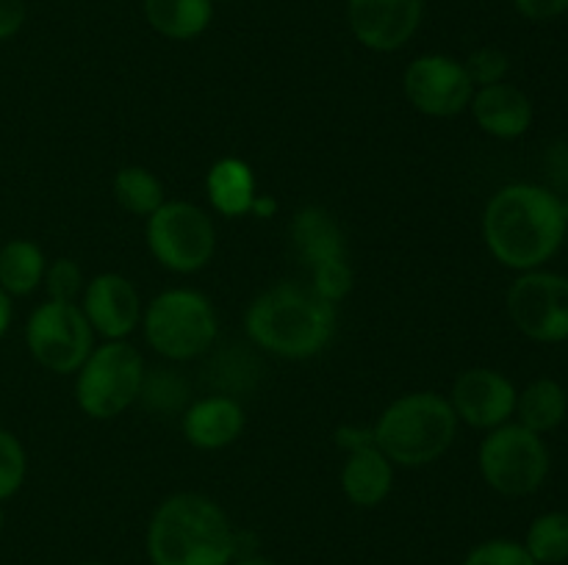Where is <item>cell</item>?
Segmentation results:
<instances>
[{"instance_id": "cell-1", "label": "cell", "mask_w": 568, "mask_h": 565, "mask_svg": "<svg viewBox=\"0 0 568 565\" xmlns=\"http://www.w3.org/2000/svg\"><path fill=\"white\" fill-rule=\"evenodd\" d=\"M480 227L491 258L514 271L544 269L568 233L564 203L538 183H508L494 192Z\"/></svg>"}, {"instance_id": "cell-2", "label": "cell", "mask_w": 568, "mask_h": 565, "mask_svg": "<svg viewBox=\"0 0 568 565\" xmlns=\"http://www.w3.org/2000/svg\"><path fill=\"white\" fill-rule=\"evenodd\" d=\"M236 554L239 532L205 493H172L150 515L148 557L153 565H231Z\"/></svg>"}, {"instance_id": "cell-3", "label": "cell", "mask_w": 568, "mask_h": 565, "mask_svg": "<svg viewBox=\"0 0 568 565\" xmlns=\"http://www.w3.org/2000/svg\"><path fill=\"white\" fill-rule=\"evenodd\" d=\"M336 305L300 282H277L261 291L244 314V332L264 352L286 360H308L325 352L336 336Z\"/></svg>"}, {"instance_id": "cell-4", "label": "cell", "mask_w": 568, "mask_h": 565, "mask_svg": "<svg viewBox=\"0 0 568 565\" xmlns=\"http://www.w3.org/2000/svg\"><path fill=\"white\" fill-rule=\"evenodd\" d=\"M458 415L447 397L436 391H410L394 399L375 427V443L394 465L425 469L436 463L458 435Z\"/></svg>"}, {"instance_id": "cell-5", "label": "cell", "mask_w": 568, "mask_h": 565, "mask_svg": "<svg viewBox=\"0 0 568 565\" xmlns=\"http://www.w3.org/2000/svg\"><path fill=\"white\" fill-rule=\"evenodd\" d=\"M142 330L155 355L172 363H186L214 347L220 321L205 294L194 288H166L144 308Z\"/></svg>"}, {"instance_id": "cell-6", "label": "cell", "mask_w": 568, "mask_h": 565, "mask_svg": "<svg viewBox=\"0 0 568 565\" xmlns=\"http://www.w3.org/2000/svg\"><path fill=\"white\" fill-rule=\"evenodd\" d=\"M477 469L494 493L505 499H525L547 482L552 458L544 435L527 430L519 421H508L486 432L477 449Z\"/></svg>"}, {"instance_id": "cell-7", "label": "cell", "mask_w": 568, "mask_h": 565, "mask_svg": "<svg viewBox=\"0 0 568 565\" xmlns=\"http://www.w3.org/2000/svg\"><path fill=\"white\" fill-rule=\"evenodd\" d=\"M142 352L128 341H103L75 371V402L83 415L109 421L139 402L144 382Z\"/></svg>"}, {"instance_id": "cell-8", "label": "cell", "mask_w": 568, "mask_h": 565, "mask_svg": "<svg viewBox=\"0 0 568 565\" xmlns=\"http://www.w3.org/2000/svg\"><path fill=\"white\" fill-rule=\"evenodd\" d=\"M148 249L159 266L175 275L205 269L216 253L214 219L189 199H166L144 225Z\"/></svg>"}, {"instance_id": "cell-9", "label": "cell", "mask_w": 568, "mask_h": 565, "mask_svg": "<svg viewBox=\"0 0 568 565\" xmlns=\"http://www.w3.org/2000/svg\"><path fill=\"white\" fill-rule=\"evenodd\" d=\"M26 347L42 369L75 374L94 349V330L78 302L44 299L26 321Z\"/></svg>"}, {"instance_id": "cell-10", "label": "cell", "mask_w": 568, "mask_h": 565, "mask_svg": "<svg viewBox=\"0 0 568 565\" xmlns=\"http://www.w3.org/2000/svg\"><path fill=\"white\" fill-rule=\"evenodd\" d=\"M505 308L521 336L536 343L568 341V277L549 269L519 271Z\"/></svg>"}, {"instance_id": "cell-11", "label": "cell", "mask_w": 568, "mask_h": 565, "mask_svg": "<svg viewBox=\"0 0 568 565\" xmlns=\"http://www.w3.org/2000/svg\"><path fill=\"white\" fill-rule=\"evenodd\" d=\"M403 94L419 114L449 120L469 111L475 83L466 75L464 61L444 53H425L405 66Z\"/></svg>"}, {"instance_id": "cell-12", "label": "cell", "mask_w": 568, "mask_h": 565, "mask_svg": "<svg viewBox=\"0 0 568 565\" xmlns=\"http://www.w3.org/2000/svg\"><path fill=\"white\" fill-rule=\"evenodd\" d=\"M516 397H519V388L510 377L497 369L475 366L455 377L447 399L460 424L488 432L514 421Z\"/></svg>"}, {"instance_id": "cell-13", "label": "cell", "mask_w": 568, "mask_h": 565, "mask_svg": "<svg viewBox=\"0 0 568 565\" xmlns=\"http://www.w3.org/2000/svg\"><path fill=\"white\" fill-rule=\"evenodd\" d=\"M425 20V0H347L349 33L372 53L403 50Z\"/></svg>"}, {"instance_id": "cell-14", "label": "cell", "mask_w": 568, "mask_h": 565, "mask_svg": "<svg viewBox=\"0 0 568 565\" xmlns=\"http://www.w3.org/2000/svg\"><path fill=\"white\" fill-rule=\"evenodd\" d=\"M78 305L92 325L94 336L103 341H125L136 327H142V297L120 271H103L87 280Z\"/></svg>"}, {"instance_id": "cell-15", "label": "cell", "mask_w": 568, "mask_h": 565, "mask_svg": "<svg viewBox=\"0 0 568 565\" xmlns=\"http://www.w3.org/2000/svg\"><path fill=\"white\" fill-rule=\"evenodd\" d=\"M469 111L477 127L499 142L521 138L536 120V105H532L530 94L508 81L475 89Z\"/></svg>"}, {"instance_id": "cell-16", "label": "cell", "mask_w": 568, "mask_h": 565, "mask_svg": "<svg viewBox=\"0 0 568 565\" xmlns=\"http://www.w3.org/2000/svg\"><path fill=\"white\" fill-rule=\"evenodd\" d=\"M181 415L183 438L203 452H220L236 443L244 432V408L236 397H227V393L197 399Z\"/></svg>"}, {"instance_id": "cell-17", "label": "cell", "mask_w": 568, "mask_h": 565, "mask_svg": "<svg viewBox=\"0 0 568 565\" xmlns=\"http://www.w3.org/2000/svg\"><path fill=\"white\" fill-rule=\"evenodd\" d=\"M394 469L397 465L377 449V443L347 452V460L342 465V493L355 507L372 510L386 502L394 491Z\"/></svg>"}, {"instance_id": "cell-18", "label": "cell", "mask_w": 568, "mask_h": 565, "mask_svg": "<svg viewBox=\"0 0 568 565\" xmlns=\"http://www.w3.org/2000/svg\"><path fill=\"white\" fill-rule=\"evenodd\" d=\"M288 236H292V247L305 269H314L325 260L347 258V242H344L342 225L320 205L300 208L294 214L292 225H288Z\"/></svg>"}, {"instance_id": "cell-19", "label": "cell", "mask_w": 568, "mask_h": 565, "mask_svg": "<svg viewBox=\"0 0 568 565\" xmlns=\"http://www.w3.org/2000/svg\"><path fill=\"white\" fill-rule=\"evenodd\" d=\"M205 194H209L211 208L220 216H227V219L247 216L258 197L253 166L233 155L220 158L205 175Z\"/></svg>"}, {"instance_id": "cell-20", "label": "cell", "mask_w": 568, "mask_h": 565, "mask_svg": "<svg viewBox=\"0 0 568 565\" xmlns=\"http://www.w3.org/2000/svg\"><path fill=\"white\" fill-rule=\"evenodd\" d=\"M214 0H142L148 25L172 42H192L209 31Z\"/></svg>"}, {"instance_id": "cell-21", "label": "cell", "mask_w": 568, "mask_h": 565, "mask_svg": "<svg viewBox=\"0 0 568 565\" xmlns=\"http://www.w3.org/2000/svg\"><path fill=\"white\" fill-rule=\"evenodd\" d=\"M568 415V393L552 377H538V380L527 382L516 397V413L514 419L527 430L547 435V432L558 430Z\"/></svg>"}, {"instance_id": "cell-22", "label": "cell", "mask_w": 568, "mask_h": 565, "mask_svg": "<svg viewBox=\"0 0 568 565\" xmlns=\"http://www.w3.org/2000/svg\"><path fill=\"white\" fill-rule=\"evenodd\" d=\"M48 258L31 238H11L0 247V288L14 297H28L44 280Z\"/></svg>"}, {"instance_id": "cell-23", "label": "cell", "mask_w": 568, "mask_h": 565, "mask_svg": "<svg viewBox=\"0 0 568 565\" xmlns=\"http://www.w3.org/2000/svg\"><path fill=\"white\" fill-rule=\"evenodd\" d=\"M114 199L122 210H128L131 216H144L161 208L166 203L164 183L159 181L153 170L148 166H122L114 175Z\"/></svg>"}, {"instance_id": "cell-24", "label": "cell", "mask_w": 568, "mask_h": 565, "mask_svg": "<svg viewBox=\"0 0 568 565\" xmlns=\"http://www.w3.org/2000/svg\"><path fill=\"white\" fill-rule=\"evenodd\" d=\"M536 565H564L568 559V513L547 510L536 515L521 541Z\"/></svg>"}, {"instance_id": "cell-25", "label": "cell", "mask_w": 568, "mask_h": 565, "mask_svg": "<svg viewBox=\"0 0 568 565\" xmlns=\"http://www.w3.org/2000/svg\"><path fill=\"white\" fill-rule=\"evenodd\" d=\"M139 402L153 413H183L189 408V382L175 369H148Z\"/></svg>"}, {"instance_id": "cell-26", "label": "cell", "mask_w": 568, "mask_h": 565, "mask_svg": "<svg viewBox=\"0 0 568 565\" xmlns=\"http://www.w3.org/2000/svg\"><path fill=\"white\" fill-rule=\"evenodd\" d=\"M28 474V454L20 438L0 427V504L9 502Z\"/></svg>"}, {"instance_id": "cell-27", "label": "cell", "mask_w": 568, "mask_h": 565, "mask_svg": "<svg viewBox=\"0 0 568 565\" xmlns=\"http://www.w3.org/2000/svg\"><path fill=\"white\" fill-rule=\"evenodd\" d=\"M308 275L311 291L331 305L344 302L349 297V291H353V266H349L347 258L325 260V264L308 269Z\"/></svg>"}, {"instance_id": "cell-28", "label": "cell", "mask_w": 568, "mask_h": 565, "mask_svg": "<svg viewBox=\"0 0 568 565\" xmlns=\"http://www.w3.org/2000/svg\"><path fill=\"white\" fill-rule=\"evenodd\" d=\"M42 286L48 291V299H55V302H78L83 294V286H87V277H83V269L78 260L55 258L44 269Z\"/></svg>"}, {"instance_id": "cell-29", "label": "cell", "mask_w": 568, "mask_h": 565, "mask_svg": "<svg viewBox=\"0 0 568 565\" xmlns=\"http://www.w3.org/2000/svg\"><path fill=\"white\" fill-rule=\"evenodd\" d=\"M466 75L475 83V89L491 86V83L508 81L510 72V55L503 48H494V44H483V48L471 50L464 61Z\"/></svg>"}, {"instance_id": "cell-30", "label": "cell", "mask_w": 568, "mask_h": 565, "mask_svg": "<svg viewBox=\"0 0 568 565\" xmlns=\"http://www.w3.org/2000/svg\"><path fill=\"white\" fill-rule=\"evenodd\" d=\"M460 565H536L519 541L510 537H491L471 548Z\"/></svg>"}, {"instance_id": "cell-31", "label": "cell", "mask_w": 568, "mask_h": 565, "mask_svg": "<svg viewBox=\"0 0 568 565\" xmlns=\"http://www.w3.org/2000/svg\"><path fill=\"white\" fill-rule=\"evenodd\" d=\"M525 20L549 22L568 14V0H510Z\"/></svg>"}, {"instance_id": "cell-32", "label": "cell", "mask_w": 568, "mask_h": 565, "mask_svg": "<svg viewBox=\"0 0 568 565\" xmlns=\"http://www.w3.org/2000/svg\"><path fill=\"white\" fill-rule=\"evenodd\" d=\"M26 0H0V42L17 37L26 25Z\"/></svg>"}, {"instance_id": "cell-33", "label": "cell", "mask_w": 568, "mask_h": 565, "mask_svg": "<svg viewBox=\"0 0 568 565\" xmlns=\"http://www.w3.org/2000/svg\"><path fill=\"white\" fill-rule=\"evenodd\" d=\"M336 446L342 449L344 454L355 452V449L366 446V443H375V432L372 427H358V424H344L336 430Z\"/></svg>"}, {"instance_id": "cell-34", "label": "cell", "mask_w": 568, "mask_h": 565, "mask_svg": "<svg viewBox=\"0 0 568 565\" xmlns=\"http://www.w3.org/2000/svg\"><path fill=\"white\" fill-rule=\"evenodd\" d=\"M250 214L253 216H261V219H272V216L277 214V199L272 197V194H261L255 197L253 208H250Z\"/></svg>"}, {"instance_id": "cell-35", "label": "cell", "mask_w": 568, "mask_h": 565, "mask_svg": "<svg viewBox=\"0 0 568 565\" xmlns=\"http://www.w3.org/2000/svg\"><path fill=\"white\" fill-rule=\"evenodd\" d=\"M11 316H14V308H11V297L3 291V288H0V338L9 332Z\"/></svg>"}, {"instance_id": "cell-36", "label": "cell", "mask_w": 568, "mask_h": 565, "mask_svg": "<svg viewBox=\"0 0 568 565\" xmlns=\"http://www.w3.org/2000/svg\"><path fill=\"white\" fill-rule=\"evenodd\" d=\"M231 565H281V563H275L272 557H264V554L250 552V554H239Z\"/></svg>"}, {"instance_id": "cell-37", "label": "cell", "mask_w": 568, "mask_h": 565, "mask_svg": "<svg viewBox=\"0 0 568 565\" xmlns=\"http://www.w3.org/2000/svg\"><path fill=\"white\" fill-rule=\"evenodd\" d=\"M3 530H6V510L3 504H0V535H3Z\"/></svg>"}, {"instance_id": "cell-38", "label": "cell", "mask_w": 568, "mask_h": 565, "mask_svg": "<svg viewBox=\"0 0 568 565\" xmlns=\"http://www.w3.org/2000/svg\"><path fill=\"white\" fill-rule=\"evenodd\" d=\"M560 203H564V214H566V222H568V194H566V197H560Z\"/></svg>"}, {"instance_id": "cell-39", "label": "cell", "mask_w": 568, "mask_h": 565, "mask_svg": "<svg viewBox=\"0 0 568 565\" xmlns=\"http://www.w3.org/2000/svg\"><path fill=\"white\" fill-rule=\"evenodd\" d=\"M81 565H105V563H81Z\"/></svg>"}, {"instance_id": "cell-40", "label": "cell", "mask_w": 568, "mask_h": 565, "mask_svg": "<svg viewBox=\"0 0 568 565\" xmlns=\"http://www.w3.org/2000/svg\"><path fill=\"white\" fill-rule=\"evenodd\" d=\"M214 3H222V0H214Z\"/></svg>"}]
</instances>
